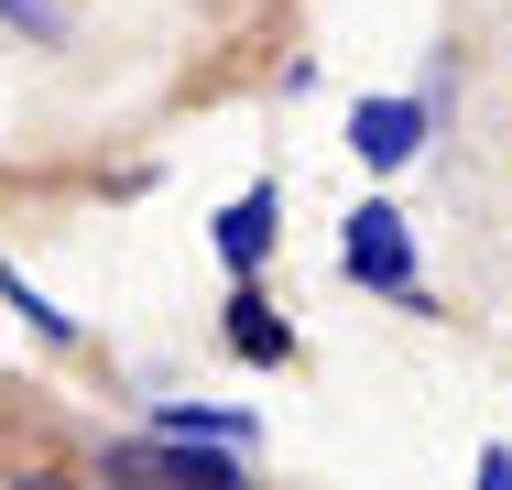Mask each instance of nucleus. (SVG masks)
<instances>
[{"label": "nucleus", "mask_w": 512, "mask_h": 490, "mask_svg": "<svg viewBox=\"0 0 512 490\" xmlns=\"http://www.w3.org/2000/svg\"><path fill=\"white\" fill-rule=\"evenodd\" d=\"M425 120H436L425 98H360V109H349V153H360L371 175H393V164L425 153Z\"/></svg>", "instance_id": "f257e3e1"}, {"label": "nucleus", "mask_w": 512, "mask_h": 490, "mask_svg": "<svg viewBox=\"0 0 512 490\" xmlns=\"http://www.w3.org/2000/svg\"><path fill=\"white\" fill-rule=\"evenodd\" d=\"M338 262H349L371 294H414V240H404V218H393V207H360V218H349V240H338Z\"/></svg>", "instance_id": "f03ea898"}, {"label": "nucleus", "mask_w": 512, "mask_h": 490, "mask_svg": "<svg viewBox=\"0 0 512 490\" xmlns=\"http://www.w3.org/2000/svg\"><path fill=\"white\" fill-rule=\"evenodd\" d=\"M218 251H229V273H251V262L273 251V186H251V196L218 207Z\"/></svg>", "instance_id": "7ed1b4c3"}, {"label": "nucleus", "mask_w": 512, "mask_h": 490, "mask_svg": "<svg viewBox=\"0 0 512 490\" xmlns=\"http://www.w3.org/2000/svg\"><path fill=\"white\" fill-rule=\"evenodd\" d=\"M153 436H164V447H197V436L251 447V414H218V403H164V414H153Z\"/></svg>", "instance_id": "20e7f679"}, {"label": "nucleus", "mask_w": 512, "mask_h": 490, "mask_svg": "<svg viewBox=\"0 0 512 490\" xmlns=\"http://www.w3.org/2000/svg\"><path fill=\"white\" fill-rule=\"evenodd\" d=\"M229 316H240V327H229V338H240V360H284V327H273V316H262L251 294H240Z\"/></svg>", "instance_id": "39448f33"}, {"label": "nucleus", "mask_w": 512, "mask_h": 490, "mask_svg": "<svg viewBox=\"0 0 512 490\" xmlns=\"http://www.w3.org/2000/svg\"><path fill=\"white\" fill-rule=\"evenodd\" d=\"M0 294H11V305H22V316H33V327H44V338H77V316H55V305H44V294L22 284V262H0Z\"/></svg>", "instance_id": "423d86ee"}, {"label": "nucleus", "mask_w": 512, "mask_h": 490, "mask_svg": "<svg viewBox=\"0 0 512 490\" xmlns=\"http://www.w3.org/2000/svg\"><path fill=\"white\" fill-rule=\"evenodd\" d=\"M0 22H33V33H55V0H0Z\"/></svg>", "instance_id": "0eeeda50"}, {"label": "nucleus", "mask_w": 512, "mask_h": 490, "mask_svg": "<svg viewBox=\"0 0 512 490\" xmlns=\"http://www.w3.org/2000/svg\"><path fill=\"white\" fill-rule=\"evenodd\" d=\"M480 490H512V447H480Z\"/></svg>", "instance_id": "6e6552de"}, {"label": "nucleus", "mask_w": 512, "mask_h": 490, "mask_svg": "<svg viewBox=\"0 0 512 490\" xmlns=\"http://www.w3.org/2000/svg\"><path fill=\"white\" fill-rule=\"evenodd\" d=\"M22 490H66V480H22Z\"/></svg>", "instance_id": "1a4fd4ad"}]
</instances>
